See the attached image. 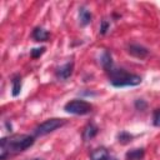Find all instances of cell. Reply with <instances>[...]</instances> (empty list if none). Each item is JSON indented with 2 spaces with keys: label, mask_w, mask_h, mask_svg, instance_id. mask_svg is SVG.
<instances>
[{
  "label": "cell",
  "mask_w": 160,
  "mask_h": 160,
  "mask_svg": "<svg viewBox=\"0 0 160 160\" xmlns=\"http://www.w3.org/2000/svg\"><path fill=\"white\" fill-rule=\"evenodd\" d=\"M72 69H74V64H72V62H68V64L60 66V68L56 70V76H58L59 79H61V80H65V79H68V78L71 76Z\"/></svg>",
  "instance_id": "obj_5"
},
{
  "label": "cell",
  "mask_w": 160,
  "mask_h": 160,
  "mask_svg": "<svg viewBox=\"0 0 160 160\" xmlns=\"http://www.w3.org/2000/svg\"><path fill=\"white\" fill-rule=\"evenodd\" d=\"M101 65L106 71H110L112 69V60H111V55L109 51H104L101 55Z\"/></svg>",
  "instance_id": "obj_12"
},
{
  "label": "cell",
  "mask_w": 160,
  "mask_h": 160,
  "mask_svg": "<svg viewBox=\"0 0 160 160\" xmlns=\"http://www.w3.org/2000/svg\"><path fill=\"white\" fill-rule=\"evenodd\" d=\"M12 82V96H18L21 91V78L20 75H15L11 80Z\"/></svg>",
  "instance_id": "obj_13"
},
{
  "label": "cell",
  "mask_w": 160,
  "mask_h": 160,
  "mask_svg": "<svg viewBox=\"0 0 160 160\" xmlns=\"http://www.w3.org/2000/svg\"><path fill=\"white\" fill-rule=\"evenodd\" d=\"M144 154H145L144 149H132L126 152L125 159L126 160H142Z\"/></svg>",
  "instance_id": "obj_10"
},
{
  "label": "cell",
  "mask_w": 160,
  "mask_h": 160,
  "mask_svg": "<svg viewBox=\"0 0 160 160\" xmlns=\"http://www.w3.org/2000/svg\"><path fill=\"white\" fill-rule=\"evenodd\" d=\"M108 160H118V159H116V158H111V156H110Z\"/></svg>",
  "instance_id": "obj_19"
},
{
  "label": "cell",
  "mask_w": 160,
  "mask_h": 160,
  "mask_svg": "<svg viewBox=\"0 0 160 160\" xmlns=\"http://www.w3.org/2000/svg\"><path fill=\"white\" fill-rule=\"evenodd\" d=\"M34 144V138L30 135H12L2 138L0 141V159L4 160L10 154H18Z\"/></svg>",
  "instance_id": "obj_1"
},
{
  "label": "cell",
  "mask_w": 160,
  "mask_h": 160,
  "mask_svg": "<svg viewBox=\"0 0 160 160\" xmlns=\"http://www.w3.org/2000/svg\"><path fill=\"white\" fill-rule=\"evenodd\" d=\"M131 139H132V135H130V134L126 132V131H121V132L118 135V140H119V142H121V144H128L129 141H131Z\"/></svg>",
  "instance_id": "obj_14"
},
{
  "label": "cell",
  "mask_w": 160,
  "mask_h": 160,
  "mask_svg": "<svg viewBox=\"0 0 160 160\" xmlns=\"http://www.w3.org/2000/svg\"><path fill=\"white\" fill-rule=\"evenodd\" d=\"M91 160H108L109 159V152L105 148H98L91 151L90 154Z\"/></svg>",
  "instance_id": "obj_8"
},
{
  "label": "cell",
  "mask_w": 160,
  "mask_h": 160,
  "mask_svg": "<svg viewBox=\"0 0 160 160\" xmlns=\"http://www.w3.org/2000/svg\"><path fill=\"white\" fill-rule=\"evenodd\" d=\"M32 38L36 41H46L49 39V32L42 28H36L32 31Z\"/></svg>",
  "instance_id": "obj_11"
},
{
  "label": "cell",
  "mask_w": 160,
  "mask_h": 160,
  "mask_svg": "<svg viewBox=\"0 0 160 160\" xmlns=\"http://www.w3.org/2000/svg\"><path fill=\"white\" fill-rule=\"evenodd\" d=\"M129 52L131 55H134L135 58H140V59H142V58H145L148 55V50L144 46L136 45V44H131L129 46Z\"/></svg>",
  "instance_id": "obj_6"
},
{
  "label": "cell",
  "mask_w": 160,
  "mask_h": 160,
  "mask_svg": "<svg viewBox=\"0 0 160 160\" xmlns=\"http://www.w3.org/2000/svg\"><path fill=\"white\" fill-rule=\"evenodd\" d=\"M65 111L69 112V114H74V115H86L89 112H91V109L92 106L85 101V100H71L69 101L68 104H65L64 106Z\"/></svg>",
  "instance_id": "obj_3"
},
{
  "label": "cell",
  "mask_w": 160,
  "mask_h": 160,
  "mask_svg": "<svg viewBox=\"0 0 160 160\" xmlns=\"http://www.w3.org/2000/svg\"><path fill=\"white\" fill-rule=\"evenodd\" d=\"M79 20L82 26H86L88 24L91 22V12L85 8H81L79 10Z\"/></svg>",
  "instance_id": "obj_9"
},
{
  "label": "cell",
  "mask_w": 160,
  "mask_h": 160,
  "mask_svg": "<svg viewBox=\"0 0 160 160\" xmlns=\"http://www.w3.org/2000/svg\"><path fill=\"white\" fill-rule=\"evenodd\" d=\"M98 131H99L98 126L90 122V124H88V125L84 128V130H82V139H84V140H90V139H92V138L98 134Z\"/></svg>",
  "instance_id": "obj_7"
},
{
  "label": "cell",
  "mask_w": 160,
  "mask_h": 160,
  "mask_svg": "<svg viewBox=\"0 0 160 160\" xmlns=\"http://www.w3.org/2000/svg\"><path fill=\"white\" fill-rule=\"evenodd\" d=\"M65 124V120L62 119H48L44 122H41L40 125L36 126L35 129V135L36 136H42L46 135L49 132H52L54 130L61 128Z\"/></svg>",
  "instance_id": "obj_4"
},
{
  "label": "cell",
  "mask_w": 160,
  "mask_h": 160,
  "mask_svg": "<svg viewBox=\"0 0 160 160\" xmlns=\"http://www.w3.org/2000/svg\"><path fill=\"white\" fill-rule=\"evenodd\" d=\"M109 79L111 85L116 88L122 86H136L141 84V78L135 74H129L122 69H111L109 71Z\"/></svg>",
  "instance_id": "obj_2"
},
{
  "label": "cell",
  "mask_w": 160,
  "mask_h": 160,
  "mask_svg": "<svg viewBox=\"0 0 160 160\" xmlns=\"http://www.w3.org/2000/svg\"><path fill=\"white\" fill-rule=\"evenodd\" d=\"M152 124L155 126H160V109L155 110L154 111V115H152Z\"/></svg>",
  "instance_id": "obj_16"
},
{
  "label": "cell",
  "mask_w": 160,
  "mask_h": 160,
  "mask_svg": "<svg viewBox=\"0 0 160 160\" xmlns=\"http://www.w3.org/2000/svg\"><path fill=\"white\" fill-rule=\"evenodd\" d=\"M108 29H109V22L106 20H102L101 21V25H100V34L104 35L108 31Z\"/></svg>",
  "instance_id": "obj_17"
},
{
  "label": "cell",
  "mask_w": 160,
  "mask_h": 160,
  "mask_svg": "<svg viewBox=\"0 0 160 160\" xmlns=\"http://www.w3.org/2000/svg\"><path fill=\"white\" fill-rule=\"evenodd\" d=\"M44 51H45V48H36V49H32L30 54H31V58L38 59L41 54H44Z\"/></svg>",
  "instance_id": "obj_15"
},
{
  "label": "cell",
  "mask_w": 160,
  "mask_h": 160,
  "mask_svg": "<svg viewBox=\"0 0 160 160\" xmlns=\"http://www.w3.org/2000/svg\"><path fill=\"white\" fill-rule=\"evenodd\" d=\"M135 106H136V109H139V110H144V109L146 108V102H145L144 100H136V101H135Z\"/></svg>",
  "instance_id": "obj_18"
}]
</instances>
